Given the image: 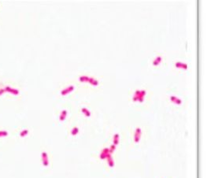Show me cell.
Here are the masks:
<instances>
[{"mask_svg":"<svg viewBox=\"0 0 207 178\" xmlns=\"http://www.w3.org/2000/svg\"><path fill=\"white\" fill-rule=\"evenodd\" d=\"M8 136V132L6 130H0V138Z\"/></svg>","mask_w":207,"mask_h":178,"instance_id":"obj_4","label":"cell"},{"mask_svg":"<svg viewBox=\"0 0 207 178\" xmlns=\"http://www.w3.org/2000/svg\"><path fill=\"white\" fill-rule=\"evenodd\" d=\"M27 133H28V130H24V131H22L21 132V136H25V135H27Z\"/></svg>","mask_w":207,"mask_h":178,"instance_id":"obj_5","label":"cell"},{"mask_svg":"<svg viewBox=\"0 0 207 178\" xmlns=\"http://www.w3.org/2000/svg\"><path fill=\"white\" fill-rule=\"evenodd\" d=\"M5 91H6V92H9L10 93H12V94L13 95H17L18 93H19V92L17 90V89H13V88H11L10 87H6L5 88Z\"/></svg>","mask_w":207,"mask_h":178,"instance_id":"obj_2","label":"cell"},{"mask_svg":"<svg viewBox=\"0 0 207 178\" xmlns=\"http://www.w3.org/2000/svg\"><path fill=\"white\" fill-rule=\"evenodd\" d=\"M140 133H141L140 128H137V130H136V132H135V141L136 143H138L140 140V136H141Z\"/></svg>","mask_w":207,"mask_h":178,"instance_id":"obj_3","label":"cell"},{"mask_svg":"<svg viewBox=\"0 0 207 178\" xmlns=\"http://www.w3.org/2000/svg\"><path fill=\"white\" fill-rule=\"evenodd\" d=\"M42 161H43V164L44 166L48 165L49 161H48V156L46 152H43V153H42Z\"/></svg>","mask_w":207,"mask_h":178,"instance_id":"obj_1","label":"cell"}]
</instances>
